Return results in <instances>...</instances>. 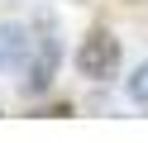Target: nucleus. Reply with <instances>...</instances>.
Segmentation results:
<instances>
[{
  "label": "nucleus",
  "instance_id": "2",
  "mask_svg": "<svg viewBox=\"0 0 148 143\" xmlns=\"http://www.w3.org/2000/svg\"><path fill=\"white\" fill-rule=\"evenodd\" d=\"M72 62H77V72L86 76L91 86H110L119 76V62H124V48H119V38L110 34L105 24H91L86 34H81L77 53H72Z\"/></svg>",
  "mask_w": 148,
  "mask_h": 143
},
{
  "label": "nucleus",
  "instance_id": "3",
  "mask_svg": "<svg viewBox=\"0 0 148 143\" xmlns=\"http://www.w3.org/2000/svg\"><path fill=\"white\" fill-rule=\"evenodd\" d=\"M34 48V29L19 19H0V72H19Z\"/></svg>",
  "mask_w": 148,
  "mask_h": 143
},
{
  "label": "nucleus",
  "instance_id": "4",
  "mask_svg": "<svg viewBox=\"0 0 148 143\" xmlns=\"http://www.w3.org/2000/svg\"><path fill=\"white\" fill-rule=\"evenodd\" d=\"M124 95H129L134 105H148V57H143V62H138L134 72L124 76Z\"/></svg>",
  "mask_w": 148,
  "mask_h": 143
},
{
  "label": "nucleus",
  "instance_id": "1",
  "mask_svg": "<svg viewBox=\"0 0 148 143\" xmlns=\"http://www.w3.org/2000/svg\"><path fill=\"white\" fill-rule=\"evenodd\" d=\"M58 67H62V34H58V19H38V38H34L29 57H24V95H48L53 81H58Z\"/></svg>",
  "mask_w": 148,
  "mask_h": 143
}]
</instances>
